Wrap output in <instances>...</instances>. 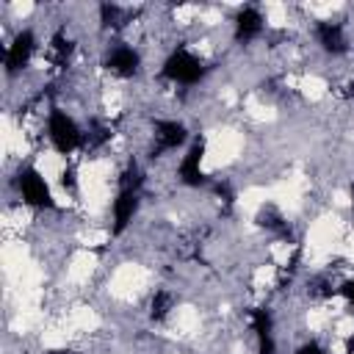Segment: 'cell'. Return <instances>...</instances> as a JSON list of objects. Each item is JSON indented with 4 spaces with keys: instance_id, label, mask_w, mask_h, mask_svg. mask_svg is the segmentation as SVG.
Returning <instances> with one entry per match:
<instances>
[{
    "instance_id": "1",
    "label": "cell",
    "mask_w": 354,
    "mask_h": 354,
    "mask_svg": "<svg viewBox=\"0 0 354 354\" xmlns=\"http://www.w3.org/2000/svg\"><path fill=\"white\" fill-rule=\"evenodd\" d=\"M141 188H144V171L138 163H127V169L119 177L116 196L111 202V235L119 238L127 232L133 218L138 216L141 207Z\"/></svg>"
},
{
    "instance_id": "2",
    "label": "cell",
    "mask_w": 354,
    "mask_h": 354,
    "mask_svg": "<svg viewBox=\"0 0 354 354\" xmlns=\"http://www.w3.org/2000/svg\"><path fill=\"white\" fill-rule=\"evenodd\" d=\"M205 75H207L205 61H202L194 50H188L185 44H177L174 50H169V55H166L163 64H160V77L169 80L171 86L188 88V86L202 83Z\"/></svg>"
},
{
    "instance_id": "3",
    "label": "cell",
    "mask_w": 354,
    "mask_h": 354,
    "mask_svg": "<svg viewBox=\"0 0 354 354\" xmlns=\"http://www.w3.org/2000/svg\"><path fill=\"white\" fill-rule=\"evenodd\" d=\"M47 141L58 155L66 158L86 147V133L72 113H66L64 108L55 105L47 111Z\"/></svg>"
},
{
    "instance_id": "4",
    "label": "cell",
    "mask_w": 354,
    "mask_h": 354,
    "mask_svg": "<svg viewBox=\"0 0 354 354\" xmlns=\"http://www.w3.org/2000/svg\"><path fill=\"white\" fill-rule=\"evenodd\" d=\"M14 185H17V194H19L22 205H28L33 210H55L58 202L53 196V188L36 166H19V171L14 177Z\"/></svg>"
},
{
    "instance_id": "5",
    "label": "cell",
    "mask_w": 354,
    "mask_h": 354,
    "mask_svg": "<svg viewBox=\"0 0 354 354\" xmlns=\"http://www.w3.org/2000/svg\"><path fill=\"white\" fill-rule=\"evenodd\" d=\"M205 152H207V141L205 138H191V144L185 147V152L180 155V163H177L180 185H185V188H205L207 185Z\"/></svg>"
},
{
    "instance_id": "6",
    "label": "cell",
    "mask_w": 354,
    "mask_h": 354,
    "mask_svg": "<svg viewBox=\"0 0 354 354\" xmlns=\"http://www.w3.org/2000/svg\"><path fill=\"white\" fill-rule=\"evenodd\" d=\"M191 144V133L185 127V122L180 119H155L152 122V152L163 155V152H177L185 149Z\"/></svg>"
},
{
    "instance_id": "7",
    "label": "cell",
    "mask_w": 354,
    "mask_h": 354,
    "mask_svg": "<svg viewBox=\"0 0 354 354\" xmlns=\"http://www.w3.org/2000/svg\"><path fill=\"white\" fill-rule=\"evenodd\" d=\"M102 69H105L108 75H113V77H122V80L136 77V75L141 72V53H138L133 44L119 41V44H113V47L105 50V55H102Z\"/></svg>"
},
{
    "instance_id": "8",
    "label": "cell",
    "mask_w": 354,
    "mask_h": 354,
    "mask_svg": "<svg viewBox=\"0 0 354 354\" xmlns=\"http://www.w3.org/2000/svg\"><path fill=\"white\" fill-rule=\"evenodd\" d=\"M36 33L30 28H22L14 33V39L8 41L6 47V55H3V66L8 75H19L30 61H33V53H36Z\"/></svg>"
},
{
    "instance_id": "9",
    "label": "cell",
    "mask_w": 354,
    "mask_h": 354,
    "mask_svg": "<svg viewBox=\"0 0 354 354\" xmlns=\"http://www.w3.org/2000/svg\"><path fill=\"white\" fill-rule=\"evenodd\" d=\"M266 30V17L257 6H241L238 14L232 17V39L238 44H252L263 36Z\"/></svg>"
},
{
    "instance_id": "10",
    "label": "cell",
    "mask_w": 354,
    "mask_h": 354,
    "mask_svg": "<svg viewBox=\"0 0 354 354\" xmlns=\"http://www.w3.org/2000/svg\"><path fill=\"white\" fill-rule=\"evenodd\" d=\"M249 329L254 332L257 354H277V337H274V313L268 307H252L249 310Z\"/></svg>"
},
{
    "instance_id": "11",
    "label": "cell",
    "mask_w": 354,
    "mask_h": 354,
    "mask_svg": "<svg viewBox=\"0 0 354 354\" xmlns=\"http://www.w3.org/2000/svg\"><path fill=\"white\" fill-rule=\"evenodd\" d=\"M315 41H318V47H321L326 55H332V58L348 53V39H346V30H343L340 22L321 19V22L315 25Z\"/></svg>"
},
{
    "instance_id": "12",
    "label": "cell",
    "mask_w": 354,
    "mask_h": 354,
    "mask_svg": "<svg viewBox=\"0 0 354 354\" xmlns=\"http://www.w3.org/2000/svg\"><path fill=\"white\" fill-rule=\"evenodd\" d=\"M174 307V296L166 290V288H158L152 293V301H149V318L152 321H163Z\"/></svg>"
},
{
    "instance_id": "13",
    "label": "cell",
    "mask_w": 354,
    "mask_h": 354,
    "mask_svg": "<svg viewBox=\"0 0 354 354\" xmlns=\"http://www.w3.org/2000/svg\"><path fill=\"white\" fill-rule=\"evenodd\" d=\"M72 50H75V44H72V39H69L66 33H55V36H53V53H55V58H58L61 64L72 55Z\"/></svg>"
},
{
    "instance_id": "14",
    "label": "cell",
    "mask_w": 354,
    "mask_h": 354,
    "mask_svg": "<svg viewBox=\"0 0 354 354\" xmlns=\"http://www.w3.org/2000/svg\"><path fill=\"white\" fill-rule=\"evenodd\" d=\"M122 6H116V3H102L100 6V22L108 28V25H119V17H122Z\"/></svg>"
},
{
    "instance_id": "15",
    "label": "cell",
    "mask_w": 354,
    "mask_h": 354,
    "mask_svg": "<svg viewBox=\"0 0 354 354\" xmlns=\"http://www.w3.org/2000/svg\"><path fill=\"white\" fill-rule=\"evenodd\" d=\"M293 354H326V348H324L318 340H304L301 346H296Z\"/></svg>"
},
{
    "instance_id": "16",
    "label": "cell",
    "mask_w": 354,
    "mask_h": 354,
    "mask_svg": "<svg viewBox=\"0 0 354 354\" xmlns=\"http://www.w3.org/2000/svg\"><path fill=\"white\" fill-rule=\"evenodd\" d=\"M340 296L346 299V304L354 310V277H348L343 285H340Z\"/></svg>"
},
{
    "instance_id": "17",
    "label": "cell",
    "mask_w": 354,
    "mask_h": 354,
    "mask_svg": "<svg viewBox=\"0 0 354 354\" xmlns=\"http://www.w3.org/2000/svg\"><path fill=\"white\" fill-rule=\"evenodd\" d=\"M61 185L69 188V191H75L77 180H75V171H72V169H64V171H61Z\"/></svg>"
},
{
    "instance_id": "18",
    "label": "cell",
    "mask_w": 354,
    "mask_h": 354,
    "mask_svg": "<svg viewBox=\"0 0 354 354\" xmlns=\"http://www.w3.org/2000/svg\"><path fill=\"white\" fill-rule=\"evenodd\" d=\"M343 354H354V332L343 340Z\"/></svg>"
},
{
    "instance_id": "19",
    "label": "cell",
    "mask_w": 354,
    "mask_h": 354,
    "mask_svg": "<svg viewBox=\"0 0 354 354\" xmlns=\"http://www.w3.org/2000/svg\"><path fill=\"white\" fill-rule=\"evenodd\" d=\"M47 354H80V351H75V348H53Z\"/></svg>"
},
{
    "instance_id": "20",
    "label": "cell",
    "mask_w": 354,
    "mask_h": 354,
    "mask_svg": "<svg viewBox=\"0 0 354 354\" xmlns=\"http://www.w3.org/2000/svg\"><path fill=\"white\" fill-rule=\"evenodd\" d=\"M348 207H351V213H354V185H351V196H348Z\"/></svg>"
}]
</instances>
